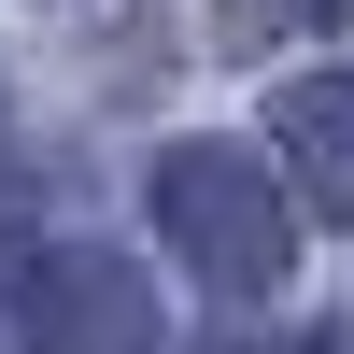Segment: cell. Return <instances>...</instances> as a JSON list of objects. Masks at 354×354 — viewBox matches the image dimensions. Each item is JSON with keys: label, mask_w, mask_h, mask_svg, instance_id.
I'll return each instance as SVG.
<instances>
[{"label": "cell", "mask_w": 354, "mask_h": 354, "mask_svg": "<svg viewBox=\"0 0 354 354\" xmlns=\"http://www.w3.org/2000/svg\"><path fill=\"white\" fill-rule=\"evenodd\" d=\"M340 15H354V0H227L213 28H227V57H270V43H298V28H340Z\"/></svg>", "instance_id": "cell-4"}, {"label": "cell", "mask_w": 354, "mask_h": 354, "mask_svg": "<svg viewBox=\"0 0 354 354\" xmlns=\"http://www.w3.org/2000/svg\"><path fill=\"white\" fill-rule=\"evenodd\" d=\"M15 312H28V354H156V298H142V270L100 255V241L28 255Z\"/></svg>", "instance_id": "cell-2"}, {"label": "cell", "mask_w": 354, "mask_h": 354, "mask_svg": "<svg viewBox=\"0 0 354 354\" xmlns=\"http://www.w3.org/2000/svg\"><path fill=\"white\" fill-rule=\"evenodd\" d=\"M283 170H298L312 213H354V71H326V85L283 100Z\"/></svg>", "instance_id": "cell-3"}, {"label": "cell", "mask_w": 354, "mask_h": 354, "mask_svg": "<svg viewBox=\"0 0 354 354\" xmlns=\"http://www.w3.org/2000/svg\"><path fill=\"white\" fill-rule=\"evenodd\" d=\"M156 227H170V255H185L213 298H270V283L298 270V213H283V185L241 142H170L156 156Z\"/></svg>", "instance_id": "cell-1"}, {"label": "cell", "mask_w": 354, "mask_h": 354, "mask_svg": "<svg viewBox=\"0 0 354 354\" xmlns=\"http://www.w3.org/2000/svg\"><path fill=\"white\" fill-rule=\"evenodd\" d=\"M15 227H28V198H15V185H0V255H15Z\"/></svg>", "instance_id": "cell-5"}, {"label": "cell", "mask_w": 354, "mask_h": 354, "mask_svg": "<svg viewBox=\"0 0 354 354\" xmlns=\"http://www.w3.org/2000/svg\"><path fill=\"white\" fill-rule=\"evenodd\" d=\"M283 354H298V340H283Z\"/></svg>", "instance_id": "cell-6"}]
</instances>
